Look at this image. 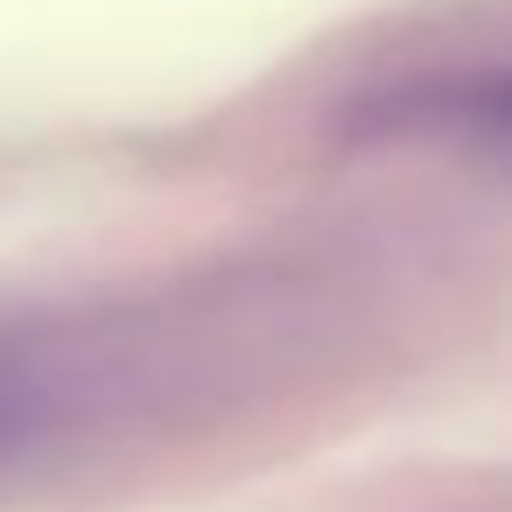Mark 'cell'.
<instances>
[{
    "mask_svg": "<svg viewBox=\"0 0 512 512\" xmlns=\"http://www.w3.org/2000/svg\"><path fill=\"white\" fill-rule=\"evenodd\" d=\"M29 414H36V393H29L8 365H0V449H8V442L29 428Z\"/></svg>",
    "mask_w": 512,
    "mask_h": 512,
    "instance_id": "cell-2",
    "label": "cell"
},
{
    "mask_svg": "<svg viewBox=\"0 0 512 512\" xmlns=\"http://www.w3.org/2000/svg\"><path fill=\"white\" fill-rule=\"evenodd\" d=\"M372 120L386 134L449 141V148H463V155H477V162L512 176V64L505 71L442 78V85H407V92L379 99Z\"/></svg>",
    "mask_w": 512,
    "mask_h": 512,
    "instance_id": "cell-1",
    "label": "cell"
}]
</instances>
